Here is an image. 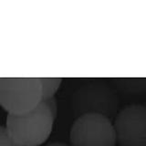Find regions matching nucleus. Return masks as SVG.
I'll use <instances>...</instances> for the list:
<instances>
[{"label": "nucleus", "mask_w": 146, "mask_h": 146, "mask_svg": "<svg viewBox=\"0 0 146 146\" xmlns=\"http://www.w3.org/2000/svg\"><path fill=\"white\" fill-rule=\"evenodd\" d=\"M55 119L41 102L29 112L7 114L5 128L10 138L20 146H39L48 140Z\"/></svg>", "instance_id": "1"}, {"label": "nucleus", "mask_w": 146, "mask_h": 146, "mask_svg": "<svg viewBox=\"0 0 146 146\" xmlns=\"http://www.w3.org/2000/svg\"><path fill=\"white\" fill-rule=\"evenodd\" d=\"M70 107L76 118L85 114H100L111 120L119 111V98L105 81L91 80L74 90Z\"/></svg>", "instance_id": "2"}, {"label": "nucleus", "mask_w": 146, "mask_h": 146, "mask_svg": "<svg viewBox=\"0 0 146 146\" xmlns=\"http://www.w3.org/2000/svg\"><path fill=\"white\" fill-rule=\"evenodd\" d=\"M42 100L39 78H1L0 104L7 114L29 112Z\"/></svg>", "instance_id": "3"}, {"label": "nucleus", "mask_w": 146, "mask_h": 146, "mask_svg": "<svg viewBox=\"0 0 146 146\" xmlns=\"http://www.w3.org/2000/svg\"><path fill=\"white\" fill-rule=\"evenodd\" d=\"M70 146H115L113 122L100 114H85L75 119L70 131Z\"/></svg>", "instance_id": "4"}, {"label": "nucleus", "mask_w": 146, "mask_h": 146, "mask_svg": "<svg viewBox=\"0 0 146 146\" xmlns=\"http://www.w3.org/2000/svg\"><path fill=\"white\" fill-rule=\"evenodd\" d=\"M113 127L120 146H146V106L134 103L122 108Z\"/></svg>", "instance_id": "5"}, {"label": "nucleus", "mask_w": 146, "mask_h": 146, "mask_svg": "<svg viewBox=\"0 0 146 146\" xmlns=\"http://www.w3.org/2000/svg\"><path fill=\"white\" fill-rule=\"evenodd\" d=\"M41 90H42V100L54 97L59 86L61 84V78H39Z\"/></svg>", "instance_id": "6"}, {"label": "nucleus", "mask_w": 146, "mask_h": 146, "mask_svg": "<svg viewBox=\"0 0 146 146\" xmlns=\"http://www.w3.org/2000/svg\"><path fill=\"white\" fill-rule=\"evenodd\" d=\"M0 146H20L10 138L5 126L0 128Z\"/></svg>", "instance_id": "7"}, {"label": "nucleus", "mask_w": 146, "mask_h": 146, "mask_svg": "<svg viewBox=\"0 0 146 146\" xmlns=\"http://www.w3.org/2000/svg\"><path fill=\"white\" fill-rule=\"evenodd\" d=\"M41 102H44V104L48 107V111H50V113H51V115L53 116V118L56 119L57 114H58V105H57V102H56V99H55V97L46 99V100H41Z\"/></svg>", "instance_id": "8"}, {"label": "nucleus", "mask_w": 146, "mask_h": 146, "mask_svg": "<svg viewBox=\"0 0 146 146\" xmlns=\"http://www.w3.org/2000/svg\"><path fill=\"white\" fill-rule=\"evenodd\" d=\"M45 146H70V145H68L63 143H48Z\"/></svg>", "instance_id": "9"}]
</instances>
